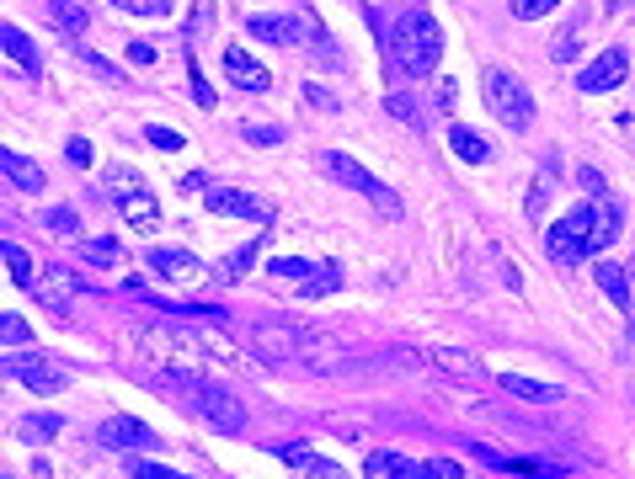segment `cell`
Masks as SVG:
<instances>
[{
    "label": "cell",
    "mask_w": 635,
    "mask_h": 479,
    "mask_svg": "<svg viewBox=\"0 0 635 479\" xmlns=\"http://www.w3.org/2000/svg\"><path fill=\"white\" fill-rule=\"evenodd\" d=\"M5 272H11L16 288H38V283H33V256H27L16 239H5Z\"/></svg>",
    "instance_id": "cell-24"
},
{
    "label": "cell",
    "mask_w": 635,
    "mask_h": 479,
    "mask_svg": "<svg viewBox=\"0 0 635 479\" xmlns=\"http://www.w3.org/2000/svg\"><path fill=\"white\" fill-rule=\"evenodd\" d=\"M481 91H486V113H497V122H503V128L523 133V128L534 122V96H529V86H523L512 69H503V64H486Z\"/></svg>",
    "instance_id": "cell-3"
},
{
    "label": "cell",
    "mask_w": 635,
    "mask_h": 479,
    "mask_svg": "<svg viewBox=\"0 0 635 479\" xmlns=\"http://www.w3.org/2000/svg\"><path fill=\"white\" fill-rule=\"evenodd\" d=\"M144 139H150L155 150H182V133H172V128H161V122H150V128H144Z\"/></svg>",
    "instance_id": "cell-38"
},
{
    "label": "cell",
    "mask_w": 635,
    "mask_h": 479,
    "mask_svg": "<svg viewBox=\"0 0 635 479\" xmlns=\"http://www.w3.org/2000/svg\"><path fill=\"white\" fill-rule=\"evenodd\" d=\"M300 358L316 362V367H336V362H347V347L331 341V336H320V331H305L300 336Z\"/></svg>",
    "instance_id": "cell-20"
},
{
    "label": "cell",
    "mask_w": 635,
    "mask_h": 479,
    "mask_svg": "<svg viewBox=\"0 0 635 479\" xmlns=\"http://www.w3.org/2000/svg\"><path fill=\"white\" fill-rule=\"evenodd\" d=\"M64 160H69L75 171H86V166H91V144H86V139H69V144H64Z\"/></svg>",
    "instance_id": "cell-41"
},
{
    "label": "cell",
    "mask_w": 635,
    "mask_h": 479,
    "mask_svg": "<svg viewBox=\"0 0 635 479\" xmlns=\"http://www.w3.org/2000/svg\"><path fill=\"white\" fill-rule=\"evenodd\" d=\"M0 341H5V352H22V347H33V325L22 314H0Z\"/></svg>",
    "instance_id": "cell-25"
},
{
    "label": "cell",
    "mask_w": 635,
    "mask_h": 479,
    "mask_svg": "<svg viewBox=\"0 0 635 479\" xmlns=\"http://www.w3.org/2000/svg\"><path fill=\"white\" fill-rule=\"evenodd\" d=\"M417 479H459V464L454 458H428V464H417Z\"/></svg>",
    "instance_id": "cell-35"
},
{
    "label": "cell",
    "mask_w": 635,
    "mask_h": 479,
    "mask_svg": "<svg viewBox=\"0 0 635 479\" xmlns=\"http://www.w3.org/2000/svg\"><path fill=\"white\" fill-rule=\"evenodd\" d=\"M448 150H454L465 166H486V160L497 155V150H492L475 128H465V122H448Z\"/></svg>",
    "instance_id": "cell-17"
},
{
    "label": "cell",
    "mask_w": 635,
    "mask_h": 479,
    "mask_svg": "<svg viewBox=\"0 0 635 479\" xmlns=\"http://www.w3.org/2000/svg\"><path fill=\"white\" fill-rule=\"evenodd\" d=\"M118 5H128L134 16H166V11H172L177 0H118Z\"/></svg>",
    "instance_id": "cell-40"
},
{
    "label": "cell",
    "mask_w": 635,
    "mask_h": 479,
    "mask_svg": "<svg viewBox=\"0 0 635 479\" xmlns=\"http://www.w3.org/2000/svg\"><path fill=\"white\" fill-rule=\"evenodd\" d=\"M128 60L134 64H155V49H150V43H134V49H128Z\"/></svg>",
    "instance_id": "cell-46"
},
{
    "label": "cell",
    "mask_w": 635,
    "mask_h": 479,
    "mask_svg": "<svg viewBox=\"0 0 635 479\" xmlns=\"http://www.w3.org/2000/svg\"><path fill=\"white\" fill-rule=\"evenodd\" d=\"M208 22H214V0H198V5H192V22L182 27V38H188V43H198V38L208 33Z\"/></svg>",
    "instance_id": "cell-28"
},
{
    "label": "cell",
    "mask_w": 635,
    "mask_h": 479,
    "mask_svg": "<svg viewBox=\"0 0 635 479\" xmlns=\"http://www.w3.org/2000/svg\"><path fill=\"white\" fill-rule=\"evenodd\" d=\"M43 224H49L54 235H80V219H75V208H49V213H43Z\"/></svg>",
    "instance_id": "cell-31"
},
{
    "label": "cell",
    "mask_w": 635,
    "mask_h": 479,
    "mask_svg": "<svg viewBox=\"0 0 635 479\" xmlns=\"http://www.w3.org/2000/svg\"><path fill=\"white\" fill-rule=\"evenodd\" d=\"M97 442L113 448V453H128V448H155V431L139 416H107L97 426Z\"/></svg>",
    "instance_id": "cell-11"
},
{
    "label": "cell",
    "mask_w": 635,
    "mask_h": 479,
    "mask_svg": "<svg viewBox=\"0 0 635 479\" xmlns=\"http://www.w3.org/2000/svg\"><path fill=\"white\" fill-rule=\"evenodd\" d=\"M593 277H598V288H604V294H609V299H614V303H620V309H625V314L635 320L631 267H620V261H598V272H593Z\"/></svg>",
    "instance_id": "cell-15"
},
{
    "label": "cell",
    "mask_w": 635,
    "mask_h": 479,
    "mask_svg": "<svg viewBox=\"0 0 635 479\" xmlns=\"http://www.w3.org/2000/svg\"><path fill=\"white\" fill-rule=\"evenodd\" d=\"M188 411L208 420L214 431H225V437H236V431H246V411H241V400L219 384V378H203V373H192L188 378Z\"/></svg>",
    "instance_id": "cell-4"
},
{
    "label": "cell",
    "mask_w": 635,
    "mask_h": 479,
    "mask_svg": "<svg viewBox=\"0 0 635 479\" xmlns=\"http://www.w3.org/2000/svg\"><path fill=\"white\" fill-rule=\"evenodd\" d=\"M150 267H155L161 277H172V283H198V277H203V261H198V256H188V250H166V245L150 250Z\"/></svg>",
    "instance_id": "cell-14"
},
{
    "label": "cell",
    "mask_w": 635,
    "mask_h": 479,
    "mask_svg": "<svg viewBox=\"0 0 635 479\" xmlns=\"http://www.w3.org/2000/svg\"><path fill=\"white\" fill-rule=\"evenodd\" d=\"M80 60L91 64V69H97V75H107V80H118V86H124V69H113V64L102 60V54H97V49H80Z\"/></svg>",
    "instance_id": "cell-43"
},
{
    "label": "cell",
    "mask_w": 635,
    "mask_h": 479,
    "mask_svg": "<svg viewBox=\"0 0 635 479\" xmlns=\"http://www.w3.org/2000/svg\"><path fill=\"white\" fill-rule=\"evenodd\" d=\"M49 16H54V27H60L64 38H80V33L91 27L86 5H75V0H54V5H49Z\"/></svg>",
    "instance_id": "cell-23"
},
{
    "label": "cell",
    "mask_w": 635,
    "mask_h": 479,
    "mask_svg": "<svg viewBox=\"0 0 635 479\" xmlns=\"http://www.w3.org/2000/svg\"><path fill=\"white\" fill-rule=\"evenodd\" d=\"M497 384H503L508 394H518V400H529V405H556V400H561L556 384H539V378H523V373H503Z\"/></svg>",
    "instance_id": "cell-19"
},
{
    "label": "cell",
    "mask_w": 635,
    "mask_h": 479,
    "mask_svg": "<svg viewBox=\"0 0 635 479\" xmlns=\"http://www.w3.org/2000/svg\"><path fill=\"white\" fill-rule=\"evenodd\" d=\"M5 373H11L16 384H27L33 394H60L64 389V367L54 358H43V352H33V347L5 352Z\"/></svg>",
    "instance_id": "cell-7"
},
{
    "label": "cell",
    "mask_w": 635,
    "mask_h": 479,
    "mask_svg": "<svg viewBox=\"0 0 635 479\" xmlns=\"http://www.w3.org/2000/svg\"><path fill=\"white\" fill-rule=\"evenodd\" d=\"M625 75H631V54H625V49H609V54H598V60L576 75V86H582L587 96H598V91H614Z\"/></svg>",
    "instance_id": "cell-10"
},
{
    "label": "cell",
    "mask_w": 635,
    "mask_h": 479,
    "mask_svg": "<svg viewBox=\"0 0 635 479\" xmlns=\"http://www.w3.org/2000/svg\"><path fill=\"white\" fill-rule=\"evenodd\" d=\"M384 107H390V118H406V122H411V128H422V113H417V107H411L406 96H390Z\"/></svg>",
    "instance_id": "cell-42"
},
{
    "label": "cell",
    "mask_w": 635,
    "mask_h": 479,
    "mask_svg": "<svg viewBox=\"0 0 635 479\" xmlns=\"http://www.w3.org/2000/svg\"><path fill=\"white\" fill-rule=\"evenodd\" d=\"M364 479H417V464L401 458V453H390V448H380V453L364 458Z\"/></svg>",
    "instance_id": "cell-21"
},
{
    "label": "cell",
    "mask_w": 635,
    "mask_h": 479,
    "mask_svg": "<svg viewBox=\"0 0 635 479\" xmlns=\"http://www.w3.org/2000/svg\"><path fill=\"white\" fill-rule=\"evenodd\" d=\"M439 60H444V27L433 22V11H428V5L401 11V22L390 27V64H395L401 75L422 80V75L439 69Z\"/></svg>",
    "instance_id": "cell-2"
},
{
    "label": "cell",
    "mask_w": 635,
    "mask_h": 479,
    "mask_svg": "<svg viewBox=\"0 0 635 479\" xmlns=\"http://www.w3.org/2000/svg\"><path fill=\"white\" fill-rule=\"evenodd\" d=\"M225 75H230V86H241V91H267L272 86V69L262 60H252L246 49H225Z\"/></svg>",
    "instance_id": "cell-12"
},
{
    "label": "cell",
    "mask_w": 635,
    "mask_h": 479,
    "mask_svg": "<svg viewBox=\"0 0 635 479\" xmlns=\"http://www.w3.org/2000/svg\"><path fill=\"white\" fill-rule=\"evenodd\" d=\"M267 272H272V277H316V261H300V256H283V261H272Z\"/></svg>",
    "instance_id": "cell-30"
},
{
    "label": "cell",
    "mask_w": 635,
    "mask_h": 479,
    "mask_svg": "<svg viewBox=\"0 0 635 479\" xmlns=\"http://www.w3.org/2000/svg\"><path fill=\"white\" fill-rule=\"evenodd\" d=\"M60 426L64 420L54 416V411H49V416H27L22 420V437H27V442H43V437H60Z\"/></svg>",
    "instance_id": "cell-27"
},
{
    "label": "cell",
    "mask_w": 635,
    "mask_h": 479,
    "mask_svg": "<svg viewBox=\"0 0 635 479\" xmlns=\"http://www.w3.org/2000/svg\"><path fill=\"white\" fill-rule=\"evenodd\" d=\"M128 475H134V479H188V475H177V469L150 464V458H128Z\"/></svg>",
    "instance_id": "cell-33"
},
{
    "label": "cell",
    "mask_w": 635,
    "mask_h": 479,
    "mask_svg": "<svg viewBox=\"0 0 635 479\" xmlns=\"http://www.w3.org/2000/svg\"><path fill=\"white\" fill-rule=\"evenodd\" d=\"M107 197H113V208L124 213L139 235H155V230H161V203H155V192L134 177L128 166H113V171H107Z\"/></svg>",
    "instance_id": "cell-5"
},
{
    "label": "cell",
    "mask_w": 635,
    "mask_h": 479,
    "mask_svg": "<svg viewBox=\"0 0 635 479\" xmlns=\"http://www.w3.org/2000/svg\"><path fill=\"white\" fill-rule=\"evenodd\" d=\"M80 250H86V261H97V267H113V261H118V245H113V239H80Z\"/></svg>",
    "instance_id": "cell-29"
},
{
    "label": "cell",
    "mask_w": 635,
    "mask_h": 479,
    "mask_svg": "<svg viewBox=\"0 0 635 479\" xmlns=\"http://www.w3.org/2000/svg\"><path fill=\"white\" fill-rule=\"evenodd\" d=\"M252 261H256V239H246V245H241L236 256H225L219 277H225V283H236V277H246V267H252Z\"/></svg>",
    "instance_id": "cell-26"
},
{
    "label": "cell",
    "mask_w": 635,
    "mask_h": 479,
    "mask_svg": "<svg viewBox=\"0 0 635 479\" xmlns=\"http://www.w3.org/2000/svg\"><path fill=\"white\" fill-rule=\"evenodd\" d=\"M0 171H5L11 186H22V192H43V166H38V160H27V155H16L11 144L0 150Z\"/></svg>",
    "instance_id": "cell-18"
},
{
    "label": "cell",
    "mask_w": 635,
    "mask_h": 479,
    "mask_svg": "<svg viewBox=\"0 0 635 479\" xmlns=\"http://www.w3.org/2000/svg\"><path fill=\"white\" fill-rule=\"evenodd\" d=\"M272 453H278V458H283V464H294V469H305V464H310V458H316V453H310V448H305V442H283V448H272Z\"/></svg>",
    "instance_id": "cell-39"
},
{
    "label": "cell",
    "mask_w": 635,
    "mask_h": 479,
    "mask_svg": "<svg viewBox=\"0 0 635 479\" xmlns=\"http://www.w3.org/2000/svg\"><path fill=\"white\" fill-rule=\"evenodd\" d=\"M5 479H16V475H5Z\"/></svg>",
    "instance_id": "cell-49"
},
{
    "label": "cell",
    "mask_w": 635,
    "mask_h": 479,
    "mask_svg": "<svg viewBox=\"0 0 635 479\" xmlns=\"http://www.w3.org/2000/svg\"><path fill=\"white\" fill-rule=\"evenodd\" d=\"M561 0H512V16L518 22H539V16H550Z\"/></svg>",
    "instance_id": "cell-32"
},
{
    "label": "cell",
    "mask_w": 635,
    "mask_h": 479,
    "mask_svg": "<svg viewBox=\"0 0 635 479\" xmlns=\"http://www.w3.org/2000/svg\"><path fill=\"white\" fill-rule=\"evenodd\" d=\"M0 49H5V60L16 64L27 80H38V69H43V60H38V49H33V38L16 27V22H0Z\"/></svg>",
    "instance_id": "cell-13"
},
{
    "label": "cell",
    "mask_w": 635,
    "mask_h": 479,
    "mask_svg": "<svg viewBox=\"0 0 635 479\" xmlns=\"http://www.w3.org/2000/svg\"><path fill=\"white\" fill-rule=\"evenodd\" d=\"M305 102H310L316 113H336V107H342V102H336L326 86H316V80H305Z\"/></svg>",
    "instance_id": "cell-37"
},
{
    "label": "cell",
    "mask_w": 635,
    "mask_h": 479,
    "mask_svg": "<svg viewBox=\"0 0 635 479\" xmlns=\"http://www.w3.org/2000/svg\"><path fill=\"white\" fill-rule=\"evenodd\" d=\"M428 362H433L439 373H448V378H465V384L486 373V367H481V358H475V352H465V347H433V352H428Z\"/></svg>",
    "instance_id": "cell-16"
},
{
    "label": "cell",
    "mask_w": 635,
    "mask_h": 479,
    "mask_svg": "<svg viewBox=\"0 0 635 479\" xmlns=\"http://www.w3.org/2000/svg\"><path fill=\"white\" fill-rule=\"evenodd\" d=\"M576 43H582L576 33H561V38H556V60H572V54H576Z\"/></svg>",
    "instance_id": "cell-45"
},
{
    "label": "cell",
    "mask_w": 635,
    "mask_h": 479,
    "mask_svg": "<svg viewBox=\"0 0 635 479\" xmlns=\"http://www.w3.org/2000/svg\"><path fill=\"white\" fill-rule=\"evenodd\" d=\"M320 166H326V177H336L342 186L364 192V197H369V203H374L380 213H390V219L401 213V197H395V192H390L380 177H369V171H364V166H358L353 155H342V150H326V155H320Z\"/></svg>",
    "instance_id": "cell-6"
},
{
    "label": "cell",
    "mask_w": 635,
    "mask_h": 479,
    "mask_svg": "<svg viewBox=\"0 0 635 479\" xmlns=\"http://www.w3.org/2000/svg\"><path fill=\"white\" fill-rule=\"evenodd\" d=\"M246 27H252V38H262V43H300V22L294 16H252Z\"/></svg>",
    "instance_id": "cell-22"
},
{
    "label": "cell",
    "mask_w": 635,
    "mask_h": 479,
    "mask_svg": "<svg viewBox=\"0 0 635 479\" xmlns=\"http://www.w3.org/2000/svg\"><path fill=\"white\" fill-rule=\"evenodd\" d=\"M246 139H252V144H283V128H278V122H272V128L252 122V128H246Z\"/></svg>",
    "instance_id": "cell-44"
},
{
    "label": "cell",
    "mask_w": 635,
    "mask_h": 479,
    "mask_svg": "<svg viewBox=\"0 0 635 479\" xmlns=\"http://www.w3.org/2000/svg\"><path fill=\"white\" fill-rule=\"evenodd\" d=\"M208 208L230 213V219H252V224H272V203H262L241 186H208Z\"/></svg>",
    "instance_id": "cell-9"
},
{
    "label": "cell",
    "mask_w": 635,
    "mask_h": 479,
    "mask_svg": "<svg viewBox=\"0 0 635 479\" xmlns=\"http://www.w3.org/2000/svg\"><path fill=\"white\" fill-rule=\"evenodd\" d=\"M300 475H305V479H353L347 469H342V464H331V458H310Z\"/></svg>",
    "instance_id": "cell-36"
},
{
    "label": "cell",
    "mask_w": 635,
    "mask_h": 479,
    "mask_svg": "<svg viewBox=\"0 0 635 479\" xmlns=\"http://www.w3.org/2000/svg\"><path fill=\"white\" fill-rule=\"evenodd\" d=\"M625 5H635V0H609V11H625Z\"/></svg>",
    "instance_id": "cell-48"
},
{
    "label": "cell",
    "mask_w": 635,
    "mask_h": 479,
    "mask_svg": "<svg viewBox=\"0 0 635 479\" xmlns=\"http://www.w3.org/2000/svg\"><path fill=\"white\" fill-rule=\"evenodd\" d=\"M582 186H587L593 197H604V177H598V171H582Z\"/></svg>",
    "instance_id": "cell-47"
},
{
    "label": "cell",
    "mask_w": 635,
    "mask_h": 479,
    "mask_svg": "<svg viewBox=\"0 0 635 479\" xmlns=\"http://www.w3.org/2000/svg\"><path fill=\"white\" fill-rule=\"evenodd\" d=\"M620 224H625V208L614 197H587V203H576L572 213L545 235V250H550L556 267H576V261L598 256L604 245H614Z\"/></svg>",
    "instance_id": "cell-1"
},
{
    "label": "cell",
    "mask_w": 635,
    "mask_h": 479,
    "mask_svg": "<svg viewBox=\"0 0 635 479\" xmlns=\"http://www.w3.org/2000/svg\"><path fill=\"white\" fill-rule=\"evenodd\" d=\"M300 336L305 331H294L283 320H267V325H252V352L262 362H294L300 358Z\"/></svg>",
    "instance_id": "cell-8"
},
{
    "label": "cell",
    "mask_w": 635,
    "mask_h": 479,
    "mask_svg": "<svg viewBox=\"0 0 635 479\" xmlns=\"http://www.w3.org/2000/svg\"><path fill=\"white\" fill-rule=\"evenodd\" d=\"M188 86H192V102H198V107L208 113V107H214V86H208V80L198 75V64H192V60H188Z\"/></svg>",
    "instance_id": "cell-34"
}]
</instances>
